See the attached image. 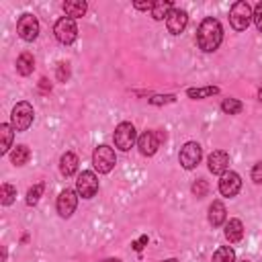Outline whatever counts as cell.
<instances>
[{"label": "cell", "instance_id": "obj_39", "mask_svg": "<svg viewBox=\"0 0 262 262\" xmlns=\"http://www.w3.org/2000/svg\"><path fill=\"white\" fill-rule=\"evenodd\" d=\"M239 262H250V260H246V258H244V260H239Z\"/></svg>", "mask_w": 262, "mask_h": 262}, {"label": "cell", "instance_id": "obj_17", "mask_svg": "<svg viewBox=\"0 0 262 262\" xmlns=\"http://www.w3.org/2000/svg\"><path fill=\"white\" fill-rule=\"evenodd\" d=\"M225 237L229 244H237L244 237V223L239 219H229L225 223Z\"/></svg>", "mask_w": 262, "mask_h": 262}, {"label": "cell", "instance_id": "obj_6", "mask_svg": "<svg viewBox=\"0 0 262 262\" xmlns=\"http://www.w3.org/2000/svg\"><path fill=\"white\" fill-rule=\"evenodd\" d=\"M53 35L55 39L61 43V45H72L78 37V27H76V20L70 18V16H61L57 18V23L53 25Z\"/></svg>", "mask_w": 262, "mask_h": 262}, {"label": "cell", "instance_id": "obj_38", "mask_svg": "<svg viewBox=\"0 0 262 262\" xmlns=\"http://www.w3.org/2000/svg\"><path fill=\"white\" fill-rule=\"evenodd\" d=\"M258 98H260V100H262V90H260V92H258Z\"/></svg>", "mask_w": 262, "mask_h": 262}, {"label": "cell", "instance_id": "obj_34", "mask_svg": "<svg viewBox=\"0 0 262 262\" xmlns=\"http://www.w3.org/2000/svg\"><path fill=\"white\" fill-rule=\"evenodd\" d=\"M143 244H147V235H141L137 242H133V248H135L137 252H141V250H143Z\"/></svg>", "mask_w": 262, "mask_h": 262}, {"label": "cell", "instance_id": "obj_2", "mask_svg": "<svg viewBox=\"0 0 262 262\" xmlns=\"http://www.w3.org/2000/svg\"><path fill=\"white\" fill-rule=\"evenodd\" d=\"M252 20H254V10L246 0H237L229 8V25L235 31H246Z\"/></svg>", "mask_w": 262, "mask_h": 262}, {"label": "cell", "instance_id": "obj_11", "mask_svg": "<svg viewBox=\"0 0 262 262\" xmlns=\"http://www.w3.org/2000/svg\"><path fill=\"white\" fill-rule=\"evenodd\" d=\"M239 188H242V178H239L237 172L227 170L225 174H221V178H219V192L223 196L231 199V196H235L239 192Z\"/></svg>", "mask_w": 262, "mask_h": 262}, {"label": "cell", "instance_id": "obj_26", "mask_svg": "<svg viewBox=\"0 0 262 262\" xmlns=\"http://www.w3.org/2000/svg\"><path fill=\"white\" fill-rule=\"evenodd\" d=\"M221 108H223V113H227V115H237V113H242L244 104H242L237 98H223Z\"/></svg>", "mask_w": 262, "mask_h": 262}, {"label": "cell", "instance_id": "obj_10", "mask_svg": "<svg viewBox=\"0 0 262 262\" xmlns=\"http://www.w3.org/2000/svg\"><path fill=\"white\" fill-rule=\"evenodd\" d=\"M76 190H78V194L82 199H92L98 192V178H96V174L90 172V170H84L78 176V180H76Z\"/></svg>", "mask_w": 262, "mask_h": 262}, {"label": "cell", "instance_id": "obj_12", "mask_svg": "<svg viewBox=\"0 0 262 262\" xmlns=\"http://www.w3.org/2000/svg\"><path fill=\"white\" fill-rule=\"evenodd\" d=\"M186 25H188V12L182 8H174L166 18V27L170 35H180L186 29Z\"/></svg>", "mask_w": 262, "mask_h": 262}, {"label": "cell", "instance_id": "obj_5", "mask_svg": "<svg viewBox=\"0 0 262 262\" xmlns=\"http://www.w3.org/2000/svg\"><path fill=\"white\" fill-rule=\"evenodd\" d=\"M33 117H35V113H33V106L29 102H25V100L16 102V106L10 113V125L14 131H27L33 123Z\"/></svg>", "mask_w": 262, "mask_h": 262}, {"label": "cell", "instance_id": "obj_24", "mask_svg": "<svg viewBox=\"0 0 262 262\" xmlns=\"http://www.w3.org/2000/svg\"><path fill=\"white\" fill-rule=\"evenodd\" d=\"M211 262H235V252L229 246H221L213 252Z\"/></svg>", "mask_w": 262, "mask_h": 262}, {"label": "cell", "instance_id": "obj_8", "mask_svg": "<svg viewBox=\"0 0 262 262\" xmlns=\"http://www.w3.org/2000/svg\"><path fill=\"white\" fill-rule=\"evenodd\" d=\"M55 207H57L59 217H63V219L72 217V215H74V211H76V207H78V190L63 188V190L59 192V196H57Z\"/></svg>", "mask_w": 262, "mask_h": 262}, {"label": "cell", "instance_id": "obj_7", "mask_svg": "<svg viewBox=\"0 0 262 262\" xmlns=\"http://www.w3.org/2000/svg\"><path fill=\"white\" fill-rule=\"evenodd\" d=\"M201 158H203V147H201L196 141H188V143H184L182 149H180V154H178L180 166H182L184 170H192V168H196L199 162H201Z\"/></svg>", "mask_w": 262, "mask_h": 262}, {"label": "cell", "instance_id": "obj_33", "mask_svg": "<svg viewBox=\"0 0 262 262\" xmlns=\"http://www.w3.org/2000/svg\"><path fill=\"white\" fill-rule=\"evenodd\" d=\"M133 6L137 8V10H151L154 8V2H133Z\"/></svg>", "mask_w": 262, "mask_h": 262}, {"label": "cell", "instance_id": "obj_1", "mask_svg": "<svg viewBox=\"0 0 262 262\" xmlns=\"http://www.w3.org/2000/svg\"><path fill=\"white\" fill-rule=\"evenodd\" d=\"M223 41V27L217 18L207 16L201 20L199 31H196V45L205 53H213Z\"/></svg>", "mask_w": 262, "mask_h": 262}, {"label": "cell", "instance_id": "obj_18", "mask_svg": "<svg viewBox=\"0 0 262 262\" xmlns=\"http://www.w3.org/2000/svg\"><path fill=\"white\" fill-rule=\"evenodd\" d=\"M86 10H88V4L82 0H66L63 2V12L70 18H80L86 14Z\"/></svg>", "mask_w": 262, "mask_h": 262}, {"label": "cell", "instance_id": "obj_37", "mask_svg": "<svg viewBox=\"0 0 262 262\" xmlns=\"http://www.w3.org/2000/svg\"><path fill=\"white\" fill-rule=\"evenodd\" d=\"M162 262H178L176 258H168V260H162Z\"/></svg>", "mask_w": 262, "mask_h": 262}, {"label": "cell", "instance_id": "obj_13", "mask_svg": "<svg viewBox=\"0 0 262 262\" xmlns=\"http://www.w3.org/2000/svg\"><path fill=\"white\" fill-rule=\"evenodd\" d=\"M207 164H209V172L221 176V174H225L229 170V154L223 151V149H215V151L209 154Z\"/></svg>", "mask_w": 262, "mask_h": 262}, {"label": "cell", "instance_id": "obj_23", "mask_svg": "<svg viewBox=\"0 0 262 262\" xmlns=\"http://www.w3.org/2000/svg\"><path fill=\"white\" fill-rule=\"evenodd\" d=\"M186 94L194 100H201V98H207V96H213V94H219V88L217 86H203V88H188Z\"/></svg>", "mask_w": 262, "mask_h": 262}, {"label": "cell", "instance_id": "obj_19", "mask_svg": "<svg viewBox=\"0 0 262 262\" xmlns=\"http://www.w3.org/2000/svg\"><path fill=\"white\" fill-rule=\"evenodd\" d=\"M33 70H35V57H33V53L23 51L16 57V72L20 76H29V74H33Z\"/></svg>", "mask_w": 262, "mask_h": 262}, {"label": "cell", "instance_id": "obj_20", "mask_svg": "<svg viewBox=\"0 0 262 262\" xmlns=\"http://www.w3.org/2000/svg\"><path fill=\"white\" fill-rule=\"evenodd\" d=\"M174 10V4L170 0H158L154 2V8H151V18L154 20H164L168 18V14Z\"/></svg>", "mask_w": 262, "mask_h": 262}, {"label": "cell", "instance_id": "obj_28", "mask_svg": "<svg viewBox=\"0 0 262 262\" xmlns=\"http://www.w3.org/2000/svg\"><path fill=\"white\" fill-rule=\"evenodd\" d=\"M207 190H209V184H207V180H205V178H199V180L192 184V194H194L196 199L207 196Z\"/></svg>", "mask_w": 262, "mask_h": 262}, {"label": "cell", "instance_id": "obj_27", "mask_svg": "<svg viewBox=\"0 0 262 262\" xmlns=\"http://www.w3.org/2000/svg\"><path fill=\"white\" fill-rule=\"evenodd\" d=\"M16 199V188L12 184H2L0 188V203L2 205H12Z\"/></svg>", "mask_w": 262, "mask_h": 262}, {"label": "cell", "instance_id": "obj_22", "mask_svg": "<svg viewBox=\"0 0 262 262\" xmlns=\"http://www.w3.org/2000/svg\"><path fill=\"white\" fill-rule=\"evenodd\" d=\"M29 158H31V149H29L27 145H16V147L10 151V162H12L14 166H25V164L29 162Z\"/></svg>", "mask_w": 262, "mask_h": 262}, {"label": "cell", "instance_id": "obj_3", "mask_svg": "<svg viewBox=\"0 0 262 262\" xmlns=\"http://www.w3.org/2000/svg\"><path fill=\"white\" fill-rule=\"evenodd\" d=\"M113 141H115V147H119L121 151H129L133 147V143L137 141V131H135L133 123H129V121L119 123L113 133Z\"/></svg>", "mask_w": 262, "mask_h": 262}, {"label": "cell", "instance_id": "obj_16", "mask_svg": "<svg viewBox=\"0 0 262 262\" xmlns=\"http://www.w3.org/2000/svg\"><path fill=\"white\" fill-rule=\"evenodd\" d=\"M76 170H78V156L74 151H66L59 158V172L68 178V176H74Z\"/></svg>", "mask_w": 262, "mask_h": 262}, {"label": "cell", "instance_id": "obj_21", "mask_svg": "<svg viewBox=\"0 0 262 262\" xmlns=\"http://www.w3.org/2000/svg\"><path fill=\"white\" fill-rule=\"evenodd\" d=\"M0 137H2V145H0V154H8L12 147V137H14V129L8 123L0 125Z\"/></svg>", "mask_w": 262, "mask_h": 262}, {"label": "cell", "instance_id": "obj_36", "mask_svg": "<svg viewBox=\"0 0 262 262\" xmlns=\"http://www.w3.org/2000/svg\"><path fill=\"white\" fill-rule=\"evenodd\" d=\"M104 262H121V260H117V258H108V260H104Z\"/></svg>", "mask_w": 262, "mask_h": 262}, {"label": "cell", "instance_id": "obj_9", "mask_svg": "<svg viewBox=\"0 0 262 262\" xmlns=\"http://www.w3.org/2000/svg\"><path fill=\"white\" fill-rule=\"evenodd\" d=\"M16 33L23 41H35L39 35V20L35 14H23L16 23Z\"/></svg>", "mask_w": 262, "mask_h": 262}, {"label": "cell", "instance_id": "obj_15", "mask_svg": "<svg viewBox=\"0 0 262 262\" xmlns=\"http://www.w3.org/2000/svg\"><path fill=\"white\" fill-rule=\"evenodd\" d=\"M225 219H227V209H225V205H223L221 201H213L211 207H209V223H211L213 227H219V225L225 223Z\"/></svg>", "mask_w": 262, "mask_h": 262}, {"label": "cell", "instance_id": "obj_14", "mask_svg": "<svg viewBox=\"0 0 262 262\" xmlns=\"http://www.w3.org/2000/svg\"><path fill=\"white\" fill-rule=\"evenodd\" d=\"M160 139H158V133L156 131H143L139 137H137V147L141 151V156H154L160 147Z\"/></svg>", "mask_w": 262, "mask_h": 262}, {"label": "cell", "instance_id": "obj_31", "mask_svg": "<svg viewBox=\"0 0 262 262\" xmlns=\"http://www.w3.org/2000/svg\"><path fill=\"white\" fill-rule=\"evenodd\" d=\"M254 23H256V27H258V31L262 33V0L256 4V8H254Z\"/></svg>", "mask_w": 262, "mask_h": 262}, {"label": "cell", "instance_id": "obj_25", "mask_svg": "<svg viewBox=\"0 0 262 262\" xmlns=\"http://www.w3.org/2000/svg\"><path fill=\"white\" fill-rule=\"evenodd\" d=\"M43 190H45V184H43V182H37L35 186H31L29 192H27V205H29V207H35V205L39 203Z\"/></svg>", "mask_w": 262, "mask_h": 262}, {"label": "cell", "instance_id": "obj_29", "mask_svg": "<svg viewBox=\"0 0 262 262\" xmlns=\"http://www.w3.org/2000/svg\"><path fill=\"white\" fill-rule=\"evenodd\" d=\"M55 78H57L59 82H68V78H70V66H68L66 61H59V63H57V68H55Z\"/></svg>", "mask_w": 262, "mask_h": 262}, {"label": "cell", "instance_id": "obj_32", "mask_svg": "<svg viewBox=\"0 0 262 262\" xmlns=\"http://www.w3.org/2000/svg\"><path fill=\"white\" fill-rule=\"evenodd\" d=\"M252 180L256 184H262V162L254 164V168H252Z\"/></svg>", "mask_w": 262, "mask_h": 262}, {"label": "cell", "instance_id": "obj_4", "mask_svg": "<svg viewBox=\"0 0 262 262\" xmlns=\"http://www.w3.org/2000/svg\"><path fill=\"white\" fill-rule=\"evenodd\" d=\"M117 164V156L115 149L108 145H98L92 151V166L94 170H98V174H108Z\"/></svg>", "mask_w": 262, "mask_h": 262}, {"label": "cell", "instance_id": "obj_35", "mask_svg": "<svg viewBox=\"0 0 262 262\" xmlns=\"http://www.w3.org/2000/svg\"><path fill=\"white\" fill-rule=\"evenodd\" d=\"M39 88H41L43 92H47V90H51V84L47 82V78H41V80H39Z\"/></svg>", "mask_w": 262, "mask_h": 262}, {"label": "cell", "instance_id": "obj_30", "mask_svg": "<svg viewBox=\"0 0 262 262\" xmlns=\"http://www.w3.org/2000/svg\"><path fill=\"white\" fill-rule=\"evenodd\" d=\"M151 104H168V102H174L176 100V96L174 94H166V96H151V98H147Z\"/></svg>", "mask_w": 262, "mask_h": 262}]
</instances>
